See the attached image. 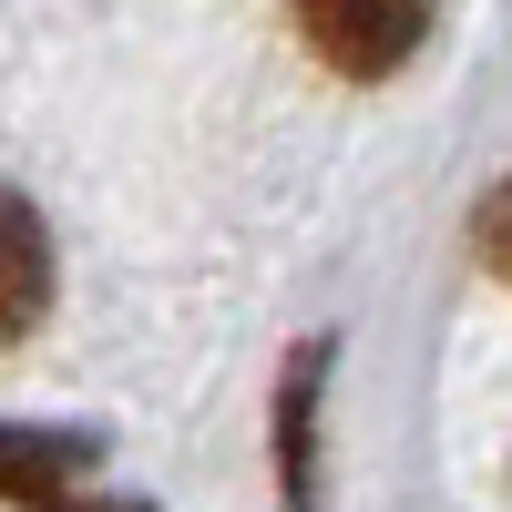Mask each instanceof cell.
<instances>
[{"instance_id":"obj_5","label":"cell","mask_w":512,"mask_h":512,"mask_svg":"<svg viewBox=\"0 0 512 512\" xmlns=\"http://www.w3.org/2000/svg\"><path fill=\"white\" fill-rule=\"evenodd\" d=\"M472 256H482V267H492V277L512 287V175H502V185L482 195V216H472Z\"/></svg>"},{"instance_id":"obj_2","label":"cell","mask_w":512,"mask_h":512,"mask_svg":"<svg viewBox=\"0 0 512 512\" xmlns=\"http://www.w3.org/2000/svg\"><path fill=\"white\" fill-rule=\"evenodd\" d=\"M0 502H21V512H144V502L103 492V451L93 441L21 431V420H0Z\"/></svg>"},{"instance_id":"obj_1","label":"cell","mask_w":512,"mask_h":512,"mask_svg":"<svg viewBox=\"0 0 512 512\" xmlns=\"http://www.w3.org/2000/svg\"><path fill=\"white\" fill-rule=\"evenodd\" d=\"M431 11L441 0H287L297 41H308L338 82H390L420 41H431Z\"/></svg>"},{"instance_id":"obj_3","label":"cell","mask_w":512,"mask_h":512,"mask_svg":"<svg viewBox=\"0 0 512 512\" xmlns=\"http://www.w3.org/2000/svg\"><path fill=\"white\" fill-rule=\"evenodd\" d=\"M328 359L338 338H308L277 379V502L287 512H318V390H328Z\"/></svg>"},{"instance_id":"obj_4","label":"cell","mask_w":512,"mask_h":512,"mask_svg":"<svg viewBox=\"0 0 512 512\" xmlns=\"http://www.w3.org/2000/svg\"><path fill=\"white\" fill-rule=\"evenodd\" d=\"M52 308V236H41V205L0 185V349H21Z\"/></svg>"}]
</instances>
